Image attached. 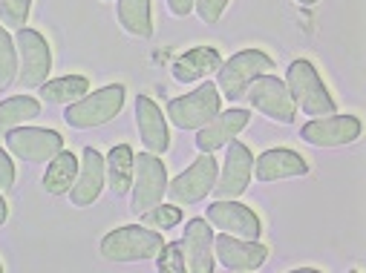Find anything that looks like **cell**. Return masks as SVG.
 <instances>
[{
  "mask_svg": "<svg viewBox=\"0 0 366 273\" xmlns=\"http://www.w3.org/2000/svg\"><path fill=\"white\" fill-rule=\"evenodd\" d=\"M286 86H289L295 104L306 115L323 118V115H335L337 113L332 96L326 93V83L320 81L317 69L309 61H292V66L286 69Z\"/></svg>",
  "mask_w": 366,
  "mask_h": 273,
  "instance_id": "6da1fadb",
  "label": "cell"
},
{
  "mask_svg": "<svg viewBox=\"0 0 366 273\" xmlns=\"http://www.w3.org/2000/svg\"><path fill=\"white\" fill-rule=\"evenodd\" d=\"M271 69H274V61L265 52H259V49L237 52L234 58L219 63V69H217V89L228 101H237V98L245 96V89H248L251 81H257L259 75H268Z\"/></svg>",
  "mask_w": 366,
  "mask_h": 273,
  "instance_id": "7a4b0ae2",
  "label": "cell"
},
{
  "mask_svg": "<svg viewBox=\"0 0 366 273\" xmlns=\"http://www.w3.org/2000/svg\"><path fill=\"white\" fill-rule=\"evenodd\" d=\"M162 233L142 225H124L102 239V256L107 262H142L162 250Z\"/></svg>",
  "mask_w": 366,
  "mask_h": 273,
  "instance_id": "3957f363",
  "label": "cell"
},
{
  "mask_svg": "<svg viewBox=\"0 0 366 273\" xmlns=\"http://www.w3.org/2000/svg\"><path fill=\"white\" fill-rule=\"evenodd\" d=\"M122 107H124V86L113 83V86H104L99 93H89V96L78 98L75 104H69L64 113V121L75 130L102 127V124L113 121Z\"/></svg>",
  "mask_w": 366,
  "mask_h": 273,
  "instance_id": "277c9868",
  "label": "cell"
},
{
  "mask_svg": "<svg viewBox=\"0 0 366 273\" xmlns=\"http://www.w3.org/2000/svg\"><path fill=\"white\" fill-rule=\"evenodd\" d=\"M133 205L130 210L142 216L144 210L156 207L167 190V170L153 153H139L133 155Z\"/></svg>",
  "mask_w": 366,
  "mask_h": 273,
  "instance_id": "5b68a950",
  "label": "cell"
},
{
  "mask_svg": "<svg viewBox=\"0 0 366 273\" xmlns=\"http://www.w3.org/2000/svg\"><path fill=\"white\" fill-rule=\"evenodd\" d=\"M15 46H18V55H21V63H18V83L24 89H41L49 78V69H52V55H49V43L41 32L35 29H18L15 35Z\"/></svg>",
  "mask_w": 366,
  "mask_h": 273,
  "instance_id": "8992f818",
  "label": "cell"
},
{
  "mask_svg": "<svg viewBox=\"0 0 366 273\" xmlns=\"http://www.w3.org/2000/svg\"><path fill=\"white\" fill-rule=\"evenodd\" d=\"M248 101L254 110H259L262 115H268L271 121L277 124H292L297 115V104L289 93L286 81L280 78H271V75H259L257 81L248 83Z\"/></svg>",
  "mask_w": 366,
  "mask_h": 273,
  "instance_id": "52a82bcc",
  "label": "cell"
},
{
  "mask_svg": "<svg viewBox=\"0 0 366 273\" xmlns=\"http://www.w3.org/2000/svg\"><path fill=\"white\" fill-rule=\"evenodd\" d=\"M217 185V161L211 153H202L185 172H179L173 181H167V196L173 205H197L202 202Z\"/></svg>",
  "mask_w": 366,
  "mask_h": 273,
  "instance_id": "ba28073f",
  "label": "cell"
},
{
  "mask_svg": "<svg viewBox=\"0 0 366 273\" xmlns=\"http://www.w3.org/2000/svg\"><path fill=\"white\" fill-rule=\"evenodd\" d=\"M219 113V89L214 83L199 86L197 93H188L182 98H173L167 104V118L179 130H199Z\"/></svg>",
  "mask_w": 366,
  "mask_h": 273,
  "instance_id": "9c48e42d",
  "label": "cell"
},
{
  "mask_svg": "<svg viewBox=\"0 0 366 273\" xmlns=\"http://www.w3.org/2000/svg\"><path fill=\"white\" fill-rule=\"evenodd\" d=\"M6 147L21 161H52L64 150V138L55 130L18 127L6 135Z\"/></svg>",
  "mask_w": 366,
  "mask_h": 273,
  "instance_id": "30bf717a",
  "label": "cell"
},
{
  "mask_svg": "<svg viewBox=\"0 0 366 273\" xmlns=\"http://www.w3.org/2000/svg\"><path fill=\"white\" fill-rule=\"evenodd\" d=\"M107 185V172H104V158L99 150L86 147L81 153V161H78V172H75V181L69 187V202L75 207H89L104 190Z\"/></svg>",
  "mask_w": 366,
  "mask_h": 273,
  "instance_id": "8fae6325",
  "label": "cell"
},
{
  "mask_svg": "<svg viewBox=\"0 0 366 273\" xmlns=\"http://www.w3.org/2000/svg\"><path fill=\"white\" fill-rule=\"evenodd\" d=\"M228 155L222 164V175L217 178V185L211 193H217V199H237L248 190V181H251V150L242 141H228Z\"/></svg>",
  "mask_w": 366,
  "mask_h": 273,
  "instance_id": "7c38bea8",
  "label": "cell"
},
{
  "mask_svg": "<svg viewBox=\"0 0 366 273\" xmlns=\"http://www.w3.org/2000/svg\"><path fill=\"white\" fill-rule=\"evenodd\" d=\"M360 121L355 115H323V118H315L309 121L303 130H300V138L312 147H343V144H352L355 138H360Z\"/></svg>",
  "mask_w": 366,
  "mask_h": 273,
  "instance_id": "4fadbf2b",
  "label": "cell"
},
{
  "mask_svg": "<svg viewBox=\"0 0 366 273\" xmlns=\"http://www.w3.org/2000/svg\"><path fill=\"white\" fill-rule=\"evenodd\" d=\"M214 256L219 259V264L225 270L248 273V270H257L265 262L268 250L262 244H257V239H239V236L219 233L214 239Z\"/></svg>",
  "mask_w": 366,
  "mask_h": 273,
  "instance_id": "5bb4252c",
  "label": "cell"
},
{
  "mask_svg": "<svg viewBox=\"0 0 366 273\" xmlns=\"http://www.w3.org/2000/svg\"><path fill=\"white\" fill-rule=\"evenodd\" d=\"M208 222L228 233V236H239V239H257L259 236V219L251 207L234 202V199H217L211 207H208Z\"/></svg>",
  "mask_w": 366,
  "mask_h": 273,
  "instance_id": "9a60e30c",
  "label": "cell"
},
{
  "mask_svg": "<svg viewBox=\"0 0 366 273\" xmlns=\"http://www.w3.org/2000/svg\"><path fill=\"white\" fill-rule=\"evenodd\" d=\"M185 250V270L191 273H211L214 270V230L205 219H191L182 239Z\"/></svg>",
  "mask_w": 366,
  "mask_h": 273,
  "instance_id": "2e32d148",
  "label": "cell"
},
{
  "mask_svg": "<svg viewBox=\"0 0 366 273\" xmlns=\"http://www.w3.org/2000/svg\"><path fill=\"white\" fill-rule=\"evenodd\" d=\"M245 127H248V113H245V110L217 113L205 127H199V133H197V147H199L202 153H214V150L225 147L228 141H234Z\"/></svg>",
  "mask_w": 366,
  "mask_h": 273,
  "instance_id": "e0dca14e",
  "label": "cell"
},
{
  "mask_svg": "<svg viewBox=\"0 0 366 273\" xmlns=\"http://www.w3.org/2000/svg\"><path fill=\"white\" fill-rule=\"evenodd\" d=\"M309 172V164L303 155L292 153V150H265L257 164H254V175L257 181H265V185H271V181H280V178H297V175H306Z\"/></svg>",
  "mask_w": 366,
  "mask_h": 273,
  "instance_id": "ac0fdd59",
  "label": "cell"
},
{
  "mask_svg": "<svg viewBox=\"0 0 366 273\" xmlns=\"http://www.w3.org/2000/svg\"><path fill=\"white\" fill-rule=\"evenodd\" d=\"M136 124H139V138L147 147V153L162 155L167 150V144H170L167 124H164V115H162L159 104L150 101L147 96H139L136 98Z\"/></svg>",
  "mask_w": 366,
  "mask_h": 273,
  "instance_id": "d6986e66",
  "label": "cell"
},
{
  "mask_svg": "<svg viewBox=\"0 0 366 273\" xmlns=\"http://www.w3.org/2000/svg\"><path fill=\"white\" fill-rule=\"evenodd\" d=\"M219 63H222V58L214 46H197L173 61V78L182 83H191V81H199V78L217 72Z\"/></svg>",
  "mask_w": 366,
  "mask_h": 273,
  "instance_id": "ffe728a7",
  "label": "cell"
},
{
  "mask_svg": "<svg viewBox=\"0 0 366 273\" xmlns=\"http://www.w3.org/2000/svg\"><path fill=\"white\" fill-rule=\"evenodd\" d=\"M104 172H107V187L113 196H124L133 187V150L127 144H119L107 153L104 158Z\"/></svg>",
  "mask_w": 366,
  "mask_h": 273,
  "instance_id": "44dd1931",
  "label": "cell"
},
{
  "mask_svg": "<svg viewBox=\"0 0 366 273\" xmlns=\"http://www.w3.org/2000/svg\"><path fill=\"white\" fill-rule=\"evenodd\" d=\"M41 115V104L29 96H15L0 104V138H6L12 130L24 127L26 121Z\"/></svg>",
  "mask_w": 366,
  "mask_h": 273,
  "instance_id": "7402d4cb",
  "label": "cell"
},
{
  "mask_svg": "<svg viewBox=\"0 0 366 273\" xmlns=\"http://www.w3.org/2000/svg\"><path fill=\"white\" fill-rule=\"evenodd\" d=\"M75 172H78V158H75L72 153L61 150V153L49 161V167H46L44 190H46L49 196H64V193H69L72 181H75Z\"/></svg>",
  "mask_w": 366,
  "mask_h": 273,
  "instance_id": "603a6c76",
  "label": "cell"
},
{
  "mask_svg": "<svg viewBox=\"0 0 366 273\" xmlns=\"http://www.w3.org/2000/svg\"><path fill=\"white\" fill-rule=\"evenodd\" d=\"M89 93V81L84 75H66V78H55V81H46L41 86V98L46 104H75L78 98H84Z\"/></svg>",
  "mask_w": 366,
  "mask_h": 273,
  "instance_id": "cb8c5ba5",
  "label": "cell"
},
{
  "mask_svg": "<svg viewBox=\"0 0 366 273\" xmlns=\"http://www.w3.org/2000/svg\"><path fill=\"white\" fill-rule=\"evenodd\" d=\"M119 24L133 38H150L153 35L150 0H119Z\"/></svg>",
  "mask_w": 366,
  "mask_h": 273,
  "instance_id": "d4e9b609",
  "label": "cell"
},
{
  "mask_svg": "<svg viewBox=\"0 0 366 273\" xmlns=\"http://www.w3.org/2000/svg\"><path fill=\"white\" fill-rule=\"evenodd\" d=\"M18 81V46L9 32L0 26V89H6Z\"/></svg>",
  "mask_w": 366,
  "mask_h": 273,
  "instance_id": "484cf974",
  "label": "cell"
},
{
  "mask_svg": "<svg viewBox=\"0 0 366 273\" xmlns=\"http://www.w3.org/2000/svg\"><path fill=\"white\" fill-rule=\"evenodd\" d=\"M142 222H144V227H153V230H170L182 222V210H179V205H162L159 202L156 207L142 213Z\"/></svg>",
  "mask_w": 366,
  "mask_h": 273,
  "instance_id": "4316f807",
  "label": "cell"
},
{
  "mask_svg": "<svg viewBox=\"0 0 366 273\" xmlns=\"http://www.w3.org/2000/svg\"><path fill=\"white\" fill-rule=\"evenodd\" d=\"M29 6L32 0H0V24L4 29H24L26 18H29Z\"/></svg>",
  "mask_w": 366,
  "mask_h": 273,
  "instance_id": "83f0119b",
  "label": "cell"
},
{
  "mask_svg": "<svg viewBox=\"0 0 366 273\" xmlns=\"http://www.w3.org/2000/svg\"><path fill=\"white\" fill-rule=\"evenodd\" d=\"M156 267L162 273H185V250H182V242L162 244V250L156 253Z\"/></svg>",
  "mask_w": 366,
  "mask_h": 273,
  "instance_id": "f1b7e54d",
  "label": "cell"
},
{
  "mask_svg": "<svg viewBox=\"0 0 366 273\" xmlns=\"http://www.w3.org/2000/svg\"><path fill=\"white\" fill-rule=\"evenodd\" d=\"M228 6V0H194V9L202 24H217Z\"/></svg>",
  "mask_w": 366,
  "mask_h": 273,
  "instance_id": "f546056e",
  "label": "cell"
},
{
  "mask_svg": "<svg viewBox=\"0 0 366 273\" xmlns=\"http://www.w3.org/2000/svg\"><path fill=\"white\" fill-rule=\"evenodd\" d=\"M9 187H15V164L0 150V190H9Z\"/></svg>",
  "mask_w": 366,
  "mask_h": 273,
  "instance_id": "4dcf8cb0",
  "label": "cell"
},
{
  "mask_svg": "<svg viewBox=\"0 0 366 273\" xmlns=\"http://www.w3.org/2000/svg\"><path fill=\"white\" fill-rule=\"evenodd\" d=\"M167 6H170V12H173L176 18H185V15H191V9H194V0H167Z\"/></svg>",
  "mask_w": 366,
  "mask_h": 273,
  "instance_id": "1f68e13d",
  "label": "cell"
},
{
  "mask_svg": "<svg viewBox=\"0 0 366 273\" xmlns=\"http://www.w3.org/2000/svg\"><path fill=\"white\" fill-rule=\"evenodd\" d=\"M6 222V202H4V196H0V225Z\"/></svg>",
  "mask_w": 366,
  "mask_h": 273,
  "instance_id": "d6a6232c",
  "label": "cell"
},
{
  "mask_svg": "<svg viewBox=\"0 0 366 273\" xmlns=\"http://www.w3.org/2000/svg\"><path fill=\"white\" fill-rule=\"evenodd\" d=\"M297 4H303V6H312V4H317V0H297Z\"/></svg>",
  "mask_w": 366,
  "mask_h": 273,
  "instance_id": "836d02e7",
  "label": "cell"
},
{
  "mask_svg": "<svg viewBox=\"0 0 366 273\" xmlns=\"http://www.w3.org/2000/svg\"><path fill=\"white\" fill-rule=\"evenodd\" d=\"M0 270H4V264H0Z\"/></svg>",
  "mask_w": 366,
  "mask_h": 273,
  "instance_id": "e575fe53",
  "label": "cell"
}]
</instances>
